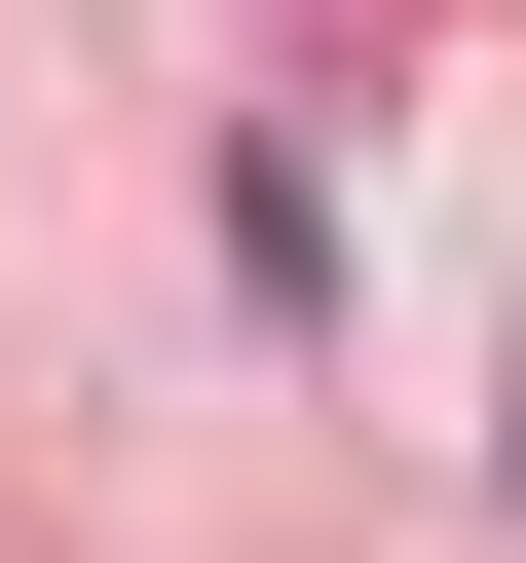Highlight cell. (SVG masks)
Returning <instances> with one entry per match:
<instances>
[{
	"label": "cell",
	"instance_id": "1",
	"mask_svg": "<svg viewBox=\"0 0 526 563\" xmlns=\"http://www.w3.org/2000/svg\"><path fill=\"white\" fill-rule=\"evenodd\" d=\"M489 488H526V376H489Z\"/></svg>",
	"mask_w": 526,
	"mask_h": 563
}]
</instances>
